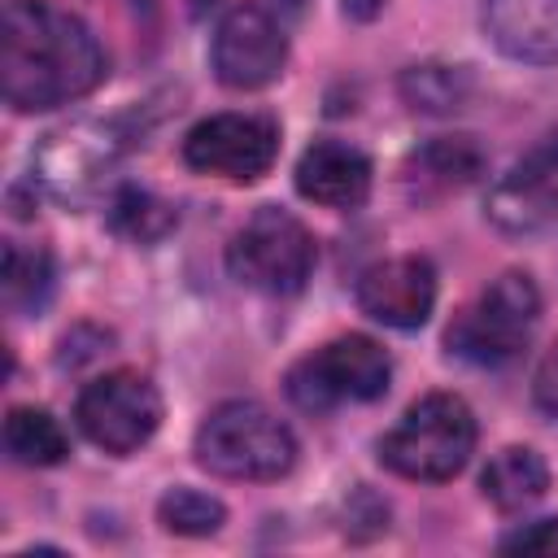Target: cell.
Listing matches in <instances>:
<instances>
[{
	"label": "cell",
	"instance_id": "6",
	"mask_svg": "<svg viewBox=\"0 0 558 558\" xmlns=\"http://www.w3.org/2000/svg\"><path fill=\"white\" fill-rule=\"evenodd\" d=\"M392 379V357L384 353L379 340L371 336H336L323 349H314L310 357H301L283 388L292 397V405L310 410V414H327L344 401H375L388 392Z\"/></svg>",
	"mask_w": 558,
	"mask_h": 558
},
{
	"label": "cell",
	"instance_id": "17",
	"mask_svg": "<svg viewBox=\"0 0 558 558\" xmlns=\"http://www.w3.org/2000/svg\"><path fill=\"white\" fill-rule=\"evenodd\" d=\"M52 253L39 248V244H22V240H9L4 244V266H0V292H4V305L13 314H39L52 296Z\"/></svg>",
	"mask_w": 558,
	"mask_h": 558
},
{
	"label": "cell",
	"instance_id": "5",
	"mask_svg": "<svg viewBox=\"0 0 558 558\" xmlns=\"http://www.w3.org/2000/svg\"><path fill=\"white\" fill-rule=\"evenodd\" d=\"M536 318H541V292L532 275L506 270L449 323L445 344L449 353L475 366H501L527 344Z\"/></svg>",
	"mask_w": 558,
	"mask_h": 558
},
{
	"label": "cell",
	"instance_id": "20",
	"mask_svg": "<svg viewBox=\"0 0 558 558\" xmlns=\"http://www.w3.org/2000/svg\"><path fill=\"white\" fill-rule=\"evenodd\" d=\"M174 222H179L174 205L144 192V187H122L109 205V227L118 235H126L131 244H157L174 231Z\"/></svg>",
	"mask_w": 558,
	"mask_h": 558
},
{
	"label": "cell",
	"instance_id": "15",
	"mask_svg": "<svg viewBox=\"0 0 558 558\" xmlns=\"http://www.w3.org/2000/svg\"><path fill=\"white\" fill-rule=\"evenodd\" d=\"M484 166H488V157L471 135H436L423 148H414L405 179L418 196H445V192L475 183L484 174Z\"/></svg>",
	"mask_w": 558,
	"mask_h": 558
},
{
	"label": "cell",
	"instance_id": "18",
	"mask_svg": "<svg viewBox=\"0 0 558 558\" xmlns=\"http://www.w3.org/2000/svg\"><path fill=\"white\" fill-rule=\"evenodd\" d=\"M4 449L22 466H57L70 453V436L48 410L13 405L4 414Z\"/></svg>",
	"mask_w": 558,
	"mask_h": 558
},
{
	"label": "cell",
	"instance_id": "26",
	"mask_svg": "<svg viewBox=\"0 0 558 558\" xmlns=\"http://www.w3.org/2000/svg\"><path fill=\"white\" fill-rule=\"evenodd\" d=\"M283 4H292V9H296V4H305V0H283Z\"/></svg>",
	"mask_w": 558,
	"mask_h": 558
},
{
	"label": "cell",
	"instance_id": "1",
	"mask_svg": "<svg viewBox=\"0 0 558 558\" xmlns=\"http://www.w3.org/2000/svg\"><path fill=\"white\" fill-rule=\"evenodd\" d=\"M109 57L92 26L52 0H9L0 26V92L17 113L57 109L96 92Z\"/></svg>",
	"mask_w": 558,
	"mask_h": 558
},
{
	"label": "cell",
	"instance_id": "24",
	"mask_svg": "<svg viewBox=\"0 0 558 558\" xmlns=\"http://www.w3.org/2000/svg\"><path fill=\"white\" fill-rule=\"evenodd\" d=\"M379 9H384V0H344V17H353V22H371Z\"/></svg>",
	"mask_w": 558,
	"mask_h": 558
},
{
	"label": "cell",
	"instance_id": "10",
	"mask_svg": "<svg viewBox=\"0 0 558 558\" xmlns=\"http://www.w3.org/2000/svg\"><path fill=\"white\" fill-rule=\"evenodd\" d=\"M118 153H122V135L109 122L57 126L35 148V183H44L52 196L78 201L100 183V174L118 161Z\"/></svg>",
	"mask_w": 558,
	"mask_h": 558
},
{
	"label": "cell",
	"instance_id": "7",
	"mask_svg": "<svg viewBox=\"0 0 558 558\" xmlns=\"http://www.w3.org/2000/svg\"><path fill=\"white\" fill-rule=\"evenodd\" d=\"M74 418L96 449L126 458L161 427V392L140 371H109L78 392Z\"/></svg>",
	"mask_w": 558,
	"mask_h": 558
},
{
	"label": "cell",
	"instance_id": "21",
	"mask_svg": "<svg viewBox=\"0 0 558 558\" xmlns=\"http://www.w3.org/2000/svg\"><path fill=\"white\" fill-rule=\"evenodd\" d=\"M227 519V506L201 488H170L157 501V523L174 536H214Z\"/></svg>",
	"mask_w": 558,
	"mask_h": 558
},
{
	"label": "cell",
	"instance_id": "13",
	"mask_svg": "<svg viewBox=\"0 0 558 558\" xmlns=\"http://www.w3.org/2000/svg\"><path fill=\"white\" fill-rule=\"evenodd\" d=\"M296 192L323 209H357L371 196V157L344 140H314L296 161Z\"/></svg>",
	"mask_w": 558,
	"mask_h": 558
},
{
	"label": "cell",
	"instance_id": "9",
	"mask_svg": "<svg viewBox=\"0 0 558 558\" xmlns=\"http://www.w3.org/2000/svg\"><path fill=\"white\" fill-rule=\"evenodd\" d=\"M214 74L231 92H257L283 74L288 61V35L275 22V13L257 0H244L222 13L209 48Z\"/></svg>",
	"mask_w": 558,
	"mask_h": 558
},
{
	"label": "cell",
	"instance_id": "2",
	"mask_svg": "<svg viewBox=\"0 0 558 558\" xmlns=\"http://www.w3.org/2000/svg\"><path fill=\"white\" fill-rule=\"evenodd\" d=\"M475 436H480V427L462 397L427 392L401 414V423L392 432H384L379 462L401 480L445 484L471 462Z\"/></svg>",
	"mask_w": 558,
	"mask_h": 558
},
{
	"label": "cell",
	"instance_id": "12",
	"mask_svg": "<svg viewBox=\"0 0 558 558\" xmlns=\"http://www.w3.org/2000/svg\"><path fill=\"white\" fill-rule=\"evenodd\" d=\"M436 305V270L427 257H384L357 279V310L384 327L414 331L432 318Z\"/></svg>",
	"mask_w": 558,
	"mask_h": 558
},
{
	"label": "cell",
	"instance_id": "11",
	"mask_svg": "<svg viewBox=\"0 0 558 558\" xmlns=\"http://www.w3.org/2000/svg\"><path fill=\"white\" fill-rule=\"evenodd\" d=\"M484 214L506 235H536L558 222V135H545V144L493 183Z\"/></svg>",
	"mask_w": 558,
	"mask_h": 558
},
{
	"label": "cell",
	"instance_id": "19",
	"mask_svg": "<svg viewBox=\"0 0 558 558\" xmlns=\"http://www.w3.org/2000/svg\"><path fill=\"white\" fill-rule=\"evenodd\" d=\"M397 87L414 113H458L471 100V74L462 65H410Z\"/></svg>",
	"mask_w": 558,
	"mask_h": 558
},
{
	"label": "cell",
	"instance_id": "22",
	"mask_svg": "<svg viewBox=\"0 0 558 558\" xmlns=\"http://www.w3.org/2000/svg\"><path fill=\"white\" fill-rule=\"evenodd\" d=\"M501 554H536V558H558V519H536L501 541Z\"/></svg>",
	"mask_w": 558,
	"mask_h": 558
},
{
	"label": "cell",
	"instance_id": "23",
	"mask_svg": "<svg viewBox=\"0 0 558 558\" xmlns=\"http://www.w3.org/2000/svg\"><path fill=\"white\" fill-rule=\"evenodd\" d=\"M532 397L549 418H558V340H554V349H545V357L532 375Z\"/></svg>",
	"mask_w": 558,
	"mask_h": 558
},
{
	"label": "cell",
	"instance_id": "14",
	"mask_svg": "<svg viewBox=\"0 0 558 558\" xmlns=\"http://www.w3.org/2000/svg\"><path fill=\"white\" fill-rule=\"evenodd\" d=\"M484 31L510 61H558V0H484Z\"/></svg>",
	"mask_w": 558,
	"mask_h": 558
},
{
	"label": "cell",
	"instance_id": "4",
	"mask_svg": "<svg viewBox=\"0 0 558 558\" xmlns=\"http://www.w3.org/2000/svg\"><path fill=\"white\" fill-rule=\"evenodd\" d=\"M227 270L235 283L266 296H296L314 275V235L279 205H262L227 244Z\"/></svg>",
	"mask_w": 558,
	"mask_h": 558
},
{
	"label": "cell",
	"instance_id": "3",
	"mask_svg": "<svg viewBox=\"0 0 558 558\" xmlns=\"http://www.w3.org/2000/svg\"><path fill=\"white\" fill-rule=\"evenodd\" d=\"M192 453L222 480H279L296 462V436L257 401H222L201 418Z\"/></svg>",
	"mask_w": 558,
	"mask_h": 558
},
{
	"label": "cell",
	"instance_id": "16",
	"mask_svg": "<svg viewBox=\"0 0 558 558\" xmlns=\"http://www.w3.org/2000/svg\"><path fill=\"white\" fill-rule=\"evenodd\" d=\"M484 501H493L501 514H519L527 506H536L549 493V466L536 449L527 445H506L488 458L484 475H480Z\"/></svg>",
	"mask_w": 558,
	"mask_h": 558
},
{
	"label": "cell",
	"instance_id": "8",
	"mask_svg": "<svg viewBox=\"0 0 558 558\" xmlns=\"http://www.w3.org/2000/svg\"><path fill=\"white\" fill-rule=\"evenodd\" d=\"M279 157V122L266 113H214L196 122L183 140V161L196 174H218L231 183L262 179Z\"/></svg>",
	"mask_w": 558,
	"mask_h": 558
},
{
	"label": "cell",
	"instance_id": "25",
	"mask_svg": "<svg viewBox=\"0 0 558 558\" xmlns=\"http://www.w3.org/2000/svg\"><path fill=\"white\" fill-rule=\"evenodd\" d=\"M205 4H214V0H192V13H201Z\"/></svg>",
	"mask_w": 558,
	"mask_h": 558
}]
</instances>
